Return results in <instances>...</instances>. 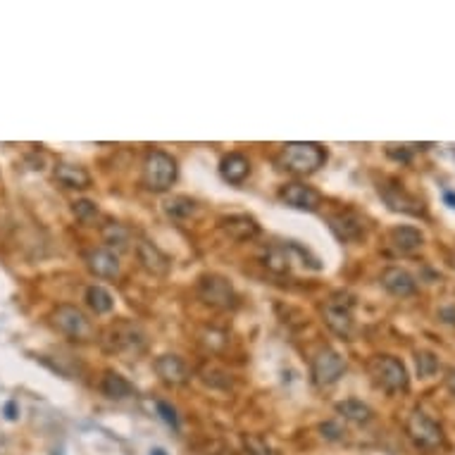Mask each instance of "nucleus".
<instances>
[{"label": "nucleus", "mask_w": 455, "mask_h": 455, "mask_svg": "<svg viewBox=\"0 0 455 455\" xmlns=\"http://www.w3.org/2000/svg\"><path fill=\"white\" fill-rule=\"evenodd\" d=\"M326 162V151L319 143L293 141L281 148L279 165L291 174H315Z\"/></svg>", "instance_id": "f257e3e1"}, {"label": "nucleus", "mask_w": 455, "mask_h": 455, "mask_svg": "<svg viewBox=\"0 0 455 455\" xmlns=\"http://www.w3.org/2000/svg\"><path fill=\"white\" fill-rule=\"evenodd\" d=\"M369 377L379 389L391 396H400L410 389L408 367L396 355H374L369 360Z\"/></svg>", "instance_id": "f03ea898"}, {"label": "nucleus", "mask_w": 455, "mask_h": 455, "mask_svg": "<svg viewBox=\"0 0 455 455\" xmlns=\"http://www.w3.org/2000/svg\"><path fill=\"white\" fill-rule=\"evenodd\" d=\"M176 176H179V167L176 160L165 151H151L143 160V174L141 181L148 191L153 194H165L174 186Z\"/></svg>", "instance_id": "7ed1b4c3"}, {"label": "nucleus", "mask_w": 455, "mask_h": 455, "mask_svg": "<svg viewBox=\"0 0 455 455\" xmlns=\"http://www.w3.org/2000/svg\"><path fill=\"white\" fill-rule=\"evenodd\" d=\"M405 431H408V438L415 443V448L420 451H438V448L446 443V434H443V427L438 425L434 417L427 415L425 410H412L408 422H405Z\"/></svg>", "instance_id": "20e7f679"}, {"label": "nucleus", "mask_w": 455, "mask_h": 455, "mask_svg": "<svg viewBox=\"0 0 455 455\" xmlns=\"http://www.w3.org/2000/svg\"><path fill=\"white\" fill-rule=\"evenodd\" d=\"M50 322L60 334L69 336L72 341H91L95 336L93 324L77 305H57L50 313Z\"/></svg>", "instance_id": "39448f33"}, {"label": "nucleus", "mask_w": 455, "mask_h": 455, "mask_svg": "<svg viewBox=\"0 0 455 455\" xmlns=\"http://www.w3.org/2000/svg\"><path fill=\"white\" fill-rule=\"evenodd\" d=\"M198 296L217 310H232L239 301L234 286L219 275H203L198 281Z\"/></svg>", "instance_id": "423d86ee"}, {"label": "nucleus", "mask_w": 455, "mask_h": 455, "mask_svg": "<svg viewBox=\"0 0 455 455\" xmlns=\"http://www.w3.org/2000/svg\"><path fill=\"white\" fill-rule=\"evenodd\" d=\"M346 372V360L334 348H322L313 360V382L317 387H331Z\"/></svg>", "instance_id": "0eeeda50"}, {"label": "nucleus", "mask_w": 455, "mask_h": 455, "mask_svg": "<svg viewBox=\"0 0 455 455\" xmlns=\"http://www.w3.org/2000/svg\"><path fill=\"white\" fill-rule=\"evenodd\" d=\"M103 346L108 348L110 353H138L143 348V334L138 331L136 324H129V322L112 324L110 329L105 331Z\"/></svg>", "instance_id": "6e6552de"}, {"label": "nucleus", "mask_w": 455, "mask_h": 455, "mask_svg": "<svg viewBox=\"0 0 455 455\" xmlns=\"http://www.w3.org/2000/svg\"><path fill=\"white\" fill-rule=\"evenodd\" d=\"M324 322L336 336L351 341L355 334V322H353V303H344L341 298H331L324 305Z\"/></svg>", "instance_id": "1a4fd4ad"}, {"label": "nucleus", "mask_w": 455, "mask_h": 455, "mask_svg": "<svg viewBox=\"0 0 455 455\" xmlns=\"http://www.w3.org/2000/svg\"><path fill=\"white\" fill-rule=\"evenodd\" d=\"M279 198L288 207H296V210H305V212H315L322 205L319 191H315L313 186H305V184H286L279 191Z\"/></svg>", "instance_id": "9d476101"}, {"label": "nucleus", "mask_w": 455, "mask_h": 455, "mask_svg": "<svg viewBox=\"0 0 455 455\" xmlns=\"http://www.w3.org/2000/svg\"><path fill=\"white\" fill-rule=\"evenodd\" d=\"M136 258H138V265H141L148 275H153V277H167L169 275L172 262H169L167 255H165L155 243H151V241H146V239L138 241Z\"/></svg>", "instance_id": "9b49d317"}, {"label": "nucleus", "mask_w": 455, "mask_h": 455, "mask_svg": "<svg viewBox=\"0 0 455 455\" xmlns=\"http://www.w3.org/2000/svg\"><path fill=\"white\" fill-rule=\"evenodd\" d=\"M153 369L167 387H184L191 377L186 362L181 360L179 355H169V353L167 355H160L158 360L153 362Z\"/></svg>", "instance_id": "f8f14e48"}, {"label": "nucleus", "mask_w": 455, "mask_h": 455, "mask_svg": "<svg viewBox=\"0 0 455 455\" xmlns=\"http://www.w3.org/2000/svg\"><path fill=\"white\" fill-rule=\"evenodd\" d=\"M382 286L396 298H408L417 291L415 277L408 270H403V267H387L382 272Z\"/></svg>", "instance_id": "ddd939ff"}, {"label": "nucleus", "mask_w": 455, "mask_h": 455, "mask_svg": "<svg viewBox=\"0 0 455 455\" xmlns=\"http://www.w3.org/2000/svg\"><path fill=\"white\" fill-rule=\"evenodd\" d=\"M86 267L98 279H115L120 275V260L108 248H93L86 253Z\"/></svg>", "instance_id": "4468645a"}, {"label": "nucleus", "mask_w": 455, "mask_h": 455, "mask_svg": "<svg viewBox=\"0 0 455 455\" xmlns=\"http://www.w3.org/2000/svg\"><path fill=\"white\" fill-rule=\"evenodd\" d=\"M219 229L234 241H253L260 234V224L250 215H227L219 219Z\"/></svg>", "instance_id": "2eb2a0df"}, {"label": "nucleus", "mask_w": 455, "mask_h": 455, "mask_svg": "<svg viewBox=\"0 0 455 455\" xmlns=\"http://www.w3.org/2000/svg\"><path fill=\"white\" fill-rule=\"evenodd\" d=\"M329 227L339 241H358L365 236V222L355 212H339L329 217Z\"/></svg>", "instance_id": "dca6fc26"}, {"label": "nucleus", "mask_w": 455, "mask_h": 455, "mask_svg": "<svg viewBox=\"0 0 455 455\" xmlns=\"http://www.w3.org/2000/svg\"><path fill=\"white\" fill-rule=\"evenodd\" d=\"M219 174H222V179L227 181V184H234V186L243 184L250 174V160L245 158L243 153L224 155L222 162H219Z\"/></svg>", "instance_id": "f3484780"}, {"label": "nucleus", "mask_w": 455, "mask_h": 455, "mask_svg": "<svg viewBox=\"0 0 455 455\" xmlns=\"http://www.w3.org/2000/svg\"><path fill=\"white\" fill-rule=\"evenodd\" d=\"M389 239L393 243V248L403 255H410L415 250H420L425 245V234L417 227H410V224H403V227H393L389 232Z\"/></svg>", "instance_id": "a211bd4d"}, {"label": "nucleus", "mask_w": 455, "mask_h": 455, "mask_svg": "<svg viewBox=\"0 0 455 455\" xmlns=\"http://www.w3.org/2000/svg\"><path fill=\"white\" fill-rule=\"evenodd\" d=\"M55 179L57 184H62L65 189H77L84 191L91 186V174L86 167L72 162H57L55 165Z\"/></svg>", "instance_id": "6ab92c4d"}, {"label": "nucleus", "mask_w": 455, "mask_h": 455, "mask_svg": "<svg viewBox=\"0 0 455 455\" xmlns=\"http://www.w3.org/2000/svg\"><path fill=\"white\" fill-rule=\"evenodd\" d=\"M379 194L384 196V201L389 203V207L396 212H408V215H422V212H425L422 203L417 201V198L408 196L403 189H391V191L379 189Z\"/></svg>", "instance_id": "aec40b11"}, {"label": "nucleus", "mask_w": 455, "mask_h": 455, "mask_svg": "<svg viewBox=\"0 0 455 455\" xmlns=\"http://www.w3.org/2000/svg\"><path fill=\"white\" fill-rule=\"evenodd\" d=\"M336 412H339L344 420L353 422V425H367L369 420H372V408H369L367 403H362V400L358 398H346V400H339L336 403Z\"/></svg>", "instance_id": "412c9836"}, {"label": "nucleus", "mask_w": 455, "mask_h": 455, "mask_svg": "<svg viewBox=\"0 0 455 455\" xmlns=\"http://www.w3.org/2000/svg\"><path fill=\"white\" fill-rule=\"evenodd\" d=\"M100 389H103V393L108 396L112 400H122V398H129L133 393V387L129 382H127L122 374L117 372H105L103 382H100Z\"/></svg>", "instance_id": "4be33fe9"}, {"label": "nucleus", "mask_w": 455, "mask_h": 455, "mask_svg": "<svg viewBox=\"0 0 455 455\" xmlns=\"http://www.w3.org/2000/svg\"><path fill=\"white\" fill-rule=\"evenodd\" d=\"M86 303L95 315H108V313H112V308H115V298H112V293L105 286H100V284L89 286Z\"/></svg>", "instance_id": "5701e85b"}, {"label": "nucleus", "mask_w": 455, "mask_h": 455, "mask_svg": "<svg viewBox=\"0 0 455 455\" xmlns=\"http://www.w3.org/2000/svg\"><path fill=\"white\" fill-rule=\"evenodd\" d=\"M103 239L110 248H117V250H129L131 245V232L120 222H110L103 227Z\"/></svg>", "instance_id": "b1692460"}, {"label": "nucleus", "mask_w": 455, "mask_h": 455, "mask_svg": "<svg viewBox=\"0 0 455 455\" xmlns=\"http://www.w3.org/2000/svg\"><path fill=\"white\" fill-rule=\"evenodd\" d=\"M265 267L277 275H284L291 267V255H288V245H272V248L265 250Z\"/></svg>", "instance_id": "393cba45"}, {"label": "nucleus", "mask_w": 455, "mask_h": 455, "mask_svg": "<svg viewBox=\"0 0 455 455\" xmlns=\"http://www.w3.org/2000/svg\"><path fill=\"white\" fill-rule=\"evenodd\" d=\"M165 212L172 219H186L196 212V201L189 196H172L165 201Z\"/></svg>", "instance_id": "a878e982"}, {"label": "nucleus", "mask_w": 455, "mask_h": 455, "mask_svg": "<svg viewBox=\"0 0 455 455\" xmlns=\"http://www.w3.org/2000/svg\"><path fill=\"white\" fill-rule=\"evenodd\" d=\"M243 448H245V453L248 455H281L275 446H270L265 438L258 436V434H245Z\"/></svg>", "instance_id": "bb28decb"}, {"label": "nucleus", "mask_w": 455, "mask_h": 455, "mask_svg": "<svg viewBox=\"0 0 455 455\" xmlns=\"http://www.w3.org/2000/svg\"><path fill=\"white\" fill-rule=\"evenodd\" d=\"M415 365H417V374L422 379H429L436 374L438 369V358L429 351H417L415 353Z\"/></svg>", "instance_id": "cd10ccee"}, {"label": "nucleus", "mask_w": 455, "mask_h": 455, "mask_svg": "<svg viewBox=\"0 0 455 455\" xmlns=\"http://www.w3.org/2000/svg\"><path fill=\"white\" fill-rule=\"evenodd\" d=\"M72 212L79 222L91 224V222H95V217H98V205H95L93 201H74Z\"/></svg>", "instance_id": "c85d7f7f"}, {"label": "nucleus", "mask_w": 455, "mask_h": 455, "mask_svg": "<svg viewBox=\"0 0 455 455\" xmlns=\"http://www.w3.org/2000/svg\"><path fill=\"white\" fill-rule=\"evenodd\" d=\"M158 412H160V415H162V420L167 422V425H172V427H174V429H176V427H179V417H176V410H174L169 403L160 400V403H158Z\"/></svg>", "instance_id": "c756f323"}, {"label": "nucleus", "mask_w": 455, "mask_h": 455, "mask_svg": "<svg viewBox=\"0 0 455 455\" xmlns=\"http://www.w3.org/2000/svg\"><path fill=\"white\" fill-rule=\"evenodd\" d=\"M387 155L389 158H393V160H400V162H408L412 153L408 151V146H393V143H389Z\"/></svg>", "instance_id": "7c9ffc66"}, {"label": "nucleus", "mask_w": 455, "mask_h": 455, "mask_svg": "<svg viewBox=\"0 0 455 455\" xmlns=\"http://www.w3.org/2000/svg\"><path fill=\"white\" fill-rule=\"evenodd\" d=\"M319 429H322L324 436H326V438H331V441H336V438H341V434H344V431L339 429V427H336V422H324V425L319 427Z\"/></svg>", "instance_id": "2f4dec72"}, {"label": "nucleus", "mask_w": 455, "mask_h": 455, "mask_svg": "<svg viewBox=\"0 0 455 455\" xmlns=\"http://www.w3.org/2000/svg\"><path fill=\"white\" fill-rule=\"evenodd\" d=\"M443 382H446V389L451 391V396L455 398V367H451L446 372V377H443Z\"/></svg>", "instance_id": "473e14b6"}, {"label": "nucleus", "mask_w": 455, "mask_h": 455, "mask_svg": "<svg viewBox=\"0 0 455 455\" xmlns=\"http://www.w3.org/2000/svg\"><path fill=\"white\" fill-rule=\"evenodd\" d=\"M17 415H19L17 403H15V400H8V403H5V417H8V420H17Z\"/></svg>", "instance_id": "72a5a7b5"}, {"label": "nucleus", "mask_w": 455, "mask_h": 455, "mask_svg": "<svg viewBox=\"0 0 455 455\" xmlns=\"http://www.w3.org/2000/svg\"><path fill=\"white\" fill-rule=\"evenodd\" d=\"M443 201H446L448 205H451L453 210H455V194H453V191H446V194H443Z\"/></svg>", "instance_id": "f704fd0d"}, {"label": "nucleus", "mask_w": 455, "mask_h": 455, "mask_svg": "<svg viewBox=\"0 0 455 455\" xmlns=\"http://www.w3.org/2000/svg\"><path fill=\"white\" fill-rule=\"evenodd\" d=\"M151 455H167V453H165V451H162V448H155V451H153Z\"/></svg>", "instance_id": "c9c22d12"}]
</instances>
